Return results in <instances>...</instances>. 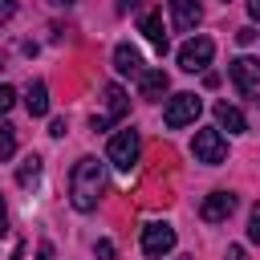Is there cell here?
Listing matches in <instances>:
<instances>
[{"label": "cell", "mask_w": 260, "mask_h": 260, "mask_svg": "<svg viewBox=\"0 0 260 260\" xmlns=\"http://www.w3.org/2000/svg\"><path fill=\"white\" fill-rule=\"evenodd\" d=\"M236 41H240V45H252V41H256V28H252V24H244V28L236 32Z\"/></svg>", "instance_id": "obj_21"}, {"label": "cell", "mask_w": 260, "mask_h": 260, "mask_svg": "<svg viewBox=\"0 0 260 260\" xmlns=\"http://www.w3.org/2000/svg\"><path fill=\"white\" fill-rule=\"evenodd\" d=\"M8 232V207H4V195H0V236Z\"/></svg>", "instance_id": "obj_25"}, {"label": "cell", "mask_w": 260, "mask_h": 260, "mask_svg": "<svg viewBox=\"0 0 260 260\" xmlns=\"http://www.w3.org/2000/svg\"><path fill=\"white\" fill-rule=\"evenodd\" d=\"M142 0H118V12H130V8H138Z\"/></svg>", "instance_id": "obj_26"}, {"label": "cell", "mask_w": 260, "mask_h": 260, "mask_svg": "<svg viewBox=\"0 0 260 260\" xmlns=\"http://www.w3.org/2000/svg\"><path fill=\"white\" fill-rule=\"evenodd\" d=\"M167 85H171V81H167L162 69H142V73H138V93H142L146 102H158V98L167 93Z\"/></svg>", "instance_id": "obj_12"}, {"label": "cell", "mask_w": 260, "mask_h": 260, "mask_svg": "<svg viewBox=\"0 0 260 260\" xmlns=\"http://www.w3.org/2000/svg\"><path fill=\"white\" fill-rule=\"evenodd\" d=\"M93 252H98V260H114V244H110V240H98Z\"/></svg>", "instance_id": "obj_20"}, {"label": "cell", "mask_w": 260, "mask_h": 260, "mask_svg": "<svg viewBox=\"0 0 260 260\" xmlns=\"http://www.w3.org/2000/svg\"><path fill=\"white\" fill-rule=\"evenodd\" d=\"M171 20H175V28H195L199 20H203V8H199V0H171Z\"/></svg>", "instance_id": "obj_10"}, {"label": "cell", "mask_w": 260, "mask_h": 260, "mask_svg": "<svg viewBox=\"0 0 260 260\" xmlns=\"http://www.w3.org/2000/svg\"><path fill=\"white\" fill-rule=\"evenodd\" d=\"M248 16H252V20L260 16V0H248Z\"/></svg>", "instance_id": "obj_27"}, {"label": "cell", "mask_w": 260, "mask_h": 260, "mask_svg": "<svg viewBox=\"0 0 260 260\" xmlns=\"http://www.w3.org/2000/svg\"><path fill=\"white\" fill-rule=\"evenodd\" d=\"M228 260H248V252H244L240 244H232V248H228Z\"/></svg>", "instance_id": "obj_24"}, {"label": "cell", "mask_w": 260, "mask_h": 260, "mask_svg": "<svg viewBox=\"0 0 260 260\" xmlns=\"http://www.w3.org/2000/svg\"><path fill=\"white\" fill-rule=\"evenodd\" d=\"M240 207V199L232 195V191H211L207 199H203V207H199V215L207 219V223H223L232 211Z\"/></svg>", "instance_id": "obj_8"}, {"label": "cell", "mask_w": 260, "mask_h": 260, "mask_svg": "<svg viewBox=\"0 0 260 260\" xmlns=\"http://www.w3.org/2000/svg\"><path fill=\"white\" fill-rule=\"evenodd\" d=\"M114 69H118L122 77H138L146 65H142V53H138L134 45H118V49H114Z\"/></svg>", "instance_id": "obj_11"}, {"label": "cell", "mask_w": 260, "mask_h": 260, "mask_svg": "<svg viewBox=\"0 0 260 260\" xmlns=\"http://www.w3.org/2000/svg\"><path fill=\"white\" fill-rule=\"evenodd\" d=\"M12 12H16V4H12V0H0V24H4Z\"/></svg>", "instance_id": "obj_22"}, {"label": "cell", "mask_w": 260, "mask_h": 260, "mask_svg": "<svg viewBox=\"0 0 260 260\" xmlns=\"http://www.w3.org/2000/svg\"><path fill=\"white\" fill-rule=\"evenodd\" d=\"M138 32L158 49V53H167V32H162V16L158 12H142V20H138Z\"/></svg>", "instance_id": "obj_13"}, {"label": "cell", "mask_w": 260, "mask_h": 260, "mask_svg": "<svg viewBox=\"0 0 260 260\" xmlns=\"http://www.w3.org/2000/svg\"><path fill=\"white\" fill-rule=\"evenodd\" d=\"M37 179H41V158H37V154H28V158L20 162V171H16V183H20V187H32Z\"/></svg>", "instance_id": "obj_16"}, {"label": "cell", "mask_w": 260, "mask_h": 260, "mask_svg": "<svg viewBox=\"0 0 260 260\" xmlns=\"http://www.w3.org/2000/svg\"><path fill=\"white\" fill-rule=\"evenodd\" d=\"M138 150H142V138H138V130L130 126V130H118V134L110 138V150H106V158H110L118 171H130V167L138 162Z\"/></svg>", "instance_id": "obj_4"}, {"label": "cell", "mask_w": 260, "mask_h": 260, "mask_svg": "<svg viewBox=\"0 0 260 260\" xmlns=\"http://www.w3.org/2000/svg\"><path fill=\"white\" fill-rule=\"evenodd\" d=\"M179 260H191V256H179Z\"/></svg>", "instance_id": "obj_30"}, {"label": "cell", "mask_w": 260, "mask_h": 260, "mask_svg": "<svg viewBox=\"0 0 260 260\" xmlns=\"http://www.w3.org/2000/svg\"><path fill=\"white\" fill-rule=\"evenodd\" d=\"M12 260H24V244H16V248H12Z\"/></svg>", "instance_id": "obj_28"}, {"label": "cell", "mask_w": 260, "mask_h": 260, "mask_svg": "<svg viewBox=\"0 0 260 260\" xmlns=\"http://www.w3.org/2000/svg\"><path fill=\"white\" fill-rule=\"evenodd\" d=\"M24 106H28L32 118H45V114H49V85H45V81H32L28 93H24Z\"/></svg>", "instance_id": "obj_15"}, {"label": "cell", "mask_w": 260, "mask_h": 260, "mask_svg": "<svg viewBox=\"0 0 260 260\" xmlns=\"http://www.w3.org/2000/svg\"><path fill=\"white\" fill-rule=\"evenodd\" d=\"M199 110H203L199 93H175V98L162 106V122H167L171 130H183V126H191V122L199 118Z\"/></svg>", "instance_id": "obj_2"}, {"label": "cell", "mask_w": 260, "mask_h": 260, "mask_svg": "<svg viewBox=\"0 0 260 260\" xmlns=\"http://www.w3.org/2000/svg\"><path fill=\"white\" fill-rule=\"evenodd\" d=\"M171 248H175V228L171 223H146L142 228V252H146V260H162Z\"/></svg>", "instance_id": "obj_7"}, {"label": "cell", "mask_w": 260, "mask_h": 260, "mask_svg": "<svg viewBox=\"0 0 260 260\" xmlns=\"http://www.w3.org/2000/svg\"><path fill=\"white\" fill-rule=\"evenodd\" d=\"M102 187H106V167L98 158H77L73 171H69V203L77 211H93L98 199H102Z\"/></svg>", "instance_id": "obj_1"}, {"label": "cell", "mask_w": 260, "mask_h": 260, "mask_svg": "<svg viewBox=\"0 0 260 260\" xmlns=\"http://www.w3.org/2000/svg\"><path fill=\"white\" fill-rule=\"evenodd\" d=\"M126 110H130L126 89H122V85H106V122H122Z\"/></svg>", "instance_id": "obj_14"}, {"label": "cell", "mask_w": 260, "mask_h": 260, "mask_svg": "<svg viewBox=\"0 0 260 260\" xmlns=\"http://www.w3.org/2000/svg\"><path fill=\"white\" fill-rule=\"evenodd\" d=\"M191 154H195V162L219 167V162L228 158V138H223L219 130H195V138H191Z\"/></svg>", "instance_id": "obj_3"}, {"label": "cell", "mask_w": 260, "mask_h": 260, "mask_svg": "<svg viewBox=\"0 0 260 260\" xmlns=\"http://www.w3.org/2000/svg\"><path fill=\"white\" fill-rule=\"evenodd\" d=\"M49 134H53V138H61V134H65V118H53V126H49Z\"/></svg>", "instance_id": "obj_23"}, {"label": "cell", "mask_w": 260, "mask_h": 260, "mask_svg": "<svg viewBox=\"0 0 260 260\" xmlns=\"http://www.w3.org/2000/svg\"><path fill=\"white\" fill-rule=\"evenodd\" d=\"M215 122H219V130H228V134H248V118H244L240 106L215 102Z\"/></svg>", "instance_id": "obj_9"}, {"label": "cell", "mask_w": 260, "mask_h": 260, "mask_svg": "<svg viewBox=\"0 0 260 260\" xmlns=\"http://www.w3.org/2000/svg\"><path fill=\"white\" fill-rule=\"evenodd\" d=\"M12 154H16V130L0 122V162H4V158H12Z\"/></svg>", "instance_id": "obj_17"}, {"label": "cell", "mask_w": 260, "mask_h": 260, "mask_svg": "<svg viewBox=\"0 0 260 260\" xmlns=\"http://www.w3.org/2000/svg\"><path fill=\"white\" fill-rule=\"evenodd\" d=\"M211 57H215V41H211V37H191V41L179 49V69L199 73V69L211 65Z\"/></svg>", "instance_id": "obj_6"}, {"label": "cell", "mask_w": 260, "mask_h": 260, "mask_svg": "<svg viewBox=\"0 0 260 260\" xmlns=\"http://www.w3.org/2000/svg\"><path fill=\"white\" fill-rule=\"evenodd\" d=\"M49 4H57V8H69V4H77V0H49Z\"/></svg>", "instance_id": "obj_29"}, {"label": "cell", "mask_w": 260, "mask_h": 260, "mask_svg": "<svg viewBox=\"0 0 260 260\" xmlns=\"http://www.w3.org/2000/svg\"><path fill=\"white\" fill-rule=\"evenodd\" d=\"M248 240L252 244L260 240V207H252V215H248Z\"/></svg>", "instance_id": "obj_18"}, {"label": "cell", "mask_w": 260, "mask_h": 260, "mask_svg": "<svg viewBox=\"0 0 260 260\" xmlns=\"http://www.w3.org/2000/svg\"><path fill=\"white\" fill-rule=\"evenodd\" d=\"M228 73H232V81H236L240 98L260 102V61H252V57H236Z\"/></svg>", "instance_id": "obj_5"}, {"label": "cell", "mask_w": 260, "mask_h": 260, "mask_svg": "<svg viewBox=\"0 0 260 260\" xmlns=\"http://www.w3.org/2000/svg\"><path fill=\"white\" fill-rule=\"evenodd\" d=\"M12 102H16V89H12V85H0V114H8Z\"/></svg>", "instance_id": "obj_19"}]
</instances>
